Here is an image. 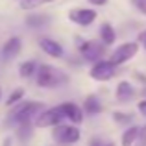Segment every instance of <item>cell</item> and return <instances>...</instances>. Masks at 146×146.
I'll return each instance as SVG.
<instances>
[{"label": "cell", "instance_id": "1", "mask_svg": "<svg viewBox=\"0 0 146 146\" xmlns=\"http://www.w3.org/2000/svg\"><path fill=\"white\" fill-rule=\"evenodd\" d=\"M13 109L9 111V117H7V124H24V122H33V118L44 109L41 102H32V100H22V102L11 106Z\"/></svg>", "mask_w": 146, "mask_h": 146}, {"label": "cell", "instance_id": "2", "mask_svg": "<svg viewBox=\"0 0 146 146\" xmlns=\"http://www.w3.org/2000/svg\"><path fill=\"white\" fill-rule=\"evenodd\" d=\"M37 85L41 89H56V87H61L68 82V76L65 74L61 68L54 67V65H39L37 67Z\"/></svg>", "mask_w": 146, "mask_h": 146}, {"label": "cell", "instance_id": "3", "mask_svg": "<svg viewBox=\"0 0 146 146\" xmlns=\"http://www.w3.org/2000/svg\"><path fill=\"white\" fill-rule=\"evenodd\" d=\"M52 139L56 144H76L82 139V131L74 124H59L52 128Z\"/></svg>", "mask_w": 146, "mask_h": 146}, {"label": "cell", "instance_id": "4", "mask_svg": "<svg viewBox=\"0 0 146 146\" xmlns=\"http://www.w3.org/2000/svg\"><path fill=\"white\" fill-rule=\"evenodd\" d=\"M65 117L59 111V107H48V109H43L35 118H33V128L41 129V128H56V126L63 124Z\"/></svg>", "mask_w": 146, "mask_h": 146}, {"label": "cell", "instance_id": "5", "mask_svg": "<svg viewBox=\"0 0 146 146\" xmlns=\"http://www.w3.org/2000/svg\"><path fill=\"white\" fill-rule=\"evenodd\" d=\"M137 52H139V43H137V41L122 43V44H118V46L111 52L109 61L113 65H117V67H120V65L128 63L129 59H133V57L137 56Z\"/></svg>", "mask_w": 146, "mask_h": 146}, {"label": "cell", "instance_id": "6", "mask_svg": "<svg viewBox=\"0 0 146 146\" xmlns=\"http://www.w3.org/2000/svg\"><path fill=\"white\" fill-rule=\"evenodd\" d=\"M115 74H117V65H113L109 59H100L93 63L89 70V76L94 82H109L111 78H115Z\"/></svg>", "mask_w": 146, "mask_h": 146}, {"label": "cell", "instance_id": "7", "mask_svg": "<svg viewBox=\"0 0 146 146\" xmlns=\"http://www.w3.org/2000/svg\"><path fill=\"white\" fill-rule=\"evenodd\" d=\"M80 54L85 61H91V63H96V61L102 59L104 52H106V46H104L100 41H82L80 43Z\"/></svg>", "mask_w": 146, "mask_h": 146}, {"label": "cell", "instance_id": "8", "mask_svg": "<svg viewBox=\"0 0 146 146\" xmlns=\"http://www.w3.org/2000/svg\"><path fill=\"white\" fill-rule=\"evenodd\" d=\"M96 11L93 7H76V9L68 11V19L78 26H91L96 21Z\"/></svg>", "mask_w": 146, "mask_h": 146}, {"label": "cell", "instance_id": "9", "mask_svg": "<svg viewBox=\"0 0 146 146\" xmlns=\"http://www.w3.org/2000/svg\"><path fill=\"white\" fill-rule=\"evenodd\" d=\"M57 107H59V111L63 113V117L67 118L70 124H74V126L82 124L83 118H85L83 109L78 106V104H74V102H63V104H59Z\"/></svg>", "mask_w": 146, "mask_h": 146}, {"label": "cell", "instance_id": "10", "mask_svg": "<svg viewBox=\"0 0 146 146\" xmlns=\"http://www.w3.org/2000/svg\"><path fill=\"white\" fill-rule=\"evenodd\" d=\"M39 46H41V50H43L46 56H50V57H56V59H59V57L65 56L63 46H61L57 41L50 39V37H41V39H39Z\"/></svg>", "mask_w": 146, "mask_h": 146}, {"label": "cell", "instance_id": "11", "mask_svg": "<svg viewBox=\"0 0 146 146\" xmlns=\"http://www.w3.org/2000/svg\"><path fill=\"white\" fill-rule=\"evenodd\" d=\"M22 50V41L21 37H9V39L6 41V43L2 44V59H13V57H17L19 54H21Z\"/></svg>", "mask_w": 146, "mask_h": 146}, {"label": "cell", "instance_id": "12", "mask_svg": "<svg viewBox=\"0 0 146 146\" xmlns=\"http://www.w3.org/2000/svg\"><path fill=\"white\" fill-rule=\"evenodd\" d=\"M115 96H117V102H120V104L129 102V100L135 96V87H133V83H129L128 80L118 82L117 89H115Z\"/></svg>", "mask_w": 146, "mask_h": 146}, {"label": "cell", "instance_id": "13", "mask_svg": "<svg viewBox=\"0 0 146 146\" xmlns=\"http://www.w3.org/2000/svg\"><path fill=\"white\" fill-rule=\"evenodd\" d=\"M83 115H89V117H96V115L102 113V109H104V106H102V102L98 100L96 94H89L85 100H83Z\"/></svg>", "mask_w": 146, "mask_h": 146}, {"label": "cell", "instance_id": "14", "mask_svg": "<svg viewBox=\"0 0 146 146\" xmlns=\"http://www.w3.org/2000/svg\"><path fill=\"white\" fill-rule=\"evenodd\" d=\"M115 41H117V32H115V28L109 22H104V24L100 26V43H102L104 46H111Z\"/></svg>", "mask_w": 146, "mask_h": 146}, {"label": "cell", "instance_id": "15", "mask_svg": "<svg viewBox=\"0 0 146 146\" xmlns=\"http://www.w3.org/2000/svg\"><path fill=\"white\" fill-rule=\"evenodd\" d=\"M139 129H141V126L129 124L128 128L122 131L120 144H122V146H133V144H135V141H137V137H139Z\"/></svg>", "mask_w": 146, "mask_h": 146}, {"label": "cell", "instance_id": "16", "mask_svg": "<svg viewBox=\"0 0 146 146\" xmlns=\"http://www.w3.org/2000/svg\"><path fill=\"white\" fill-rule=\"evenodd\" d=\"M37 67H39V65L33 59L24 61V63H21V67H19V74H21V78H32L37 72Z\"/></svg>", "mask_w": 146, "mask_h": 146}, {"label": "cell", "instance_id": "17", "mask_svg": "<svg viewBox=\"0 0 146 146\" xmlns=\"http://www.w3.org/2000/svg\"><path fill=\"white\" fill-rule=\"evenodd\" d=\"M33 133V124L32 122H24V124H19V129H17V137L21 143H26V141L32 137Z\"/></svg>", "mask_w": 146, "mask_h": 146}, {"label": "cell", "instance_id": "18", "mask_svg": "<svg viewBox=\"0 0 146 146\" xmlns=\"http://www.w3.org/2000/svg\"><path fill=\"white\" fill-rule=\"evenodd\" d=\"M48 22V17H44V15H30L28 19H26V24L30 26V28H41L43 24H46Z\"/></svg>", "mask_w": 146, "mask_h": 146}, {"label": "cell", "instance_id": "19", "mask_svg": "<svg viewBox=\"0 0 146 146\" xmlns=\"http://www.w3.org/2000/svg\"><path fill=\"white\" fill-rule=\"evenodd\" d=\"M24 100V89H15L13 93L7 96L6 100V106L7 107H11V106H15V104H19V102H22Z\"/></svg>", "mask_w": 146, "mask_h": 146}, {"label": "cell", "instance_id": "20", "mask_svg": "<svg viewBox=\"0 0 146 146\" xmlns=\"http://www.w3.org/2000/svg\"><path fill=\"white\" fill-rule=\"evenodd\" d=\"M111 118H113L117 124H131V115L124 113V111H113V113H111Z\"/></svg>", "mask_w": 146, "mask_h": 146}, {"label": "cell", "instance_id": "21", "mask_svg": "<svg viewBox=\"0 0 146 146\" xmlns=\"http://www.w3.org/2000/svg\"><path fill=\"white\" fill-rule=\"evenodd\" d=\"M52 0H22L21 7L22 9H30V7H37V6H43V4H48Z\"/></svg>", "mask_w": 146, "mask_h": 146}, {"label": "cell", "instance_id": "22", "mask_svg": "<svg viewBox=\"0 0 146 146\" xmlns=\"http://www.w3.org/2000/svg\"><path fill=\"white\" fill-rule=\"evenodd\" d=\"M133 146H146V124L141 126L139 137H137V141H135V144H133Z\"/></svg>", "mask_w": 146, "mask_h": 146}, {"label": "cell", "instance_id": "23", "mask_svg": "<svg viewBox=\"0 0 146 146\" xmlns=\"http://www.w3.org/2000/svg\"><path fill=\"white\" fill-rule=\"evenodd\" d=\"M131 4L141 11L143 15H146V0H131Z\"/></svg>", "mask_w": 146, "mask_h": 146}, {"label": "cell", "instance_id": "24", "mask_svg": "<svg viewBox=\"0 0 146 146\" xmlns=\"http://www.w3.org/2000/svg\"><path fill=\"white\" fill-rule=\"evenodd\" d=\"M137 109H139V113L143 115V117H146V100H141V102L137 104Z\"/></svg>", "mask_w": 146, "mask_h": 146}, {"label": "cell", "instance_id": "25", "mask_svg": "<svg viewBox=\"0 0 146 146\" xmlns=\"http://www.w3.org/2000/svg\"><path fill=\"white\" fill-rule=\"evenodd\" d=\"M89 146H106V143H102V139H98V137H94L93 141H91Z\"/></svg>", "mask_w": 146, "mask_h": 146}, {"label": "cell", "instance_id": "26", "mask_svg": "<svg viewBox=\"0 0 146 146\" xmlns=\"http://www.w3.org/2000/svg\"><path fill=\"white\" fill-rule=\"evenodd\" d=\"M89 4H93V6H106L107 0H87Z\"/></svg>", "mask_w": 146, "mask_h": 146}, {"label": "cell", "instance_id": "27", "mask_svg": "<svg viewBox=\"0 0 146 146\" xmlns=\"http://www.w3.org/2000/svg\"><path fill=\"white\" fill-rule=\"evenodd\" d=\"M139 41H141V43H143V46H144V50H146V32L139 33Z\"/></svg>", "mask_w": 146, "mask_h": 146}, {"label": "cell", "instance_id": "28", "mask_svg": "<svg viewBox=\"0 0 146 146\" xmlns=\"http://www.w3.org/2000/svg\"><path fill=\"white\" fill-rule=\"evenodd\" d=\"M11 144H13V137H6L2 141V146H11Z\"/></svg>", "mask_w": 146, "mask_h": 146}, {"label": "cell", "instance_id": "29", "mask_svg": "<svg viewBox=\"0 0 146 146\" xmlns=\"http://www.w3.org/2000/svg\"><path fill=\"white\" fill-rule=\"evenodd\" d=\"M106 146H115V144L113 143H106Z\"/></svg>", "mask_w": 146, "mask_h": 146}, {"label": "cell", "instance_id": "30", "mask_svg": "<svg viewBox=\"0 0 146 146\" xmlns=\"http://www.w3.org/2000/svg\"><path fill=\"white\" fill-rule=\"evenodd\" d=\"M0 100H2V89H0Z\"/></svg>", "mask_w": 146, "mask_h": 146}]
</instances>
